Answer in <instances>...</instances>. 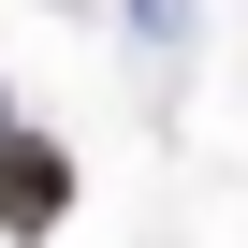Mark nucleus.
Segmentation results:
<instances>
[{
	"label": "nucleus",
	"mask_w": 248,
	"mask_h": 248,
	"mask_svg": "<svg viewBox=\"0 0 248 248\" xmlns=\"http://www.w3.org/2000/svg\"><path fill=\"white\" fill-rule=\"evenodd\" d=\"M59 219H73V146H59V132H0V233L44 248Z\"/></svg>",
	"instance_id": "nucleus-1"
},
{
	"label": "nucleus",
	"mask_w": 248,
	"mask_h": 248,
	"mask_svg": "<svg viewBox=\"0 0 248 248\" xmlns=\"http://www.w3.org/2000/svg\"><path fill=\"white\" fill-rule=\"evenodd\" d=\"M0 132H15V102H0Z\"/></svg>",
	"instance_id": "nucleus-2"
}]
</instances>
